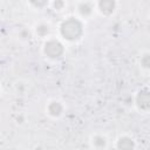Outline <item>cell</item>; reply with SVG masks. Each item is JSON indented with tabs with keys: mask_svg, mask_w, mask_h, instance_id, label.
Wrapping results in <instances>:
<instances>
[{
	"mask_svg": "<svg viewBox=\"0 0 150 150\" xmlns=\"http://www.w3.org/2000/svg\"><path fill=\"white\" fill-rule=\"evenodd\" d=\"M61 34L67 40H77L82 35V23L75 18H69L62 22Z\"/></svg>",
	"mask_w": 150,
	"mask_h": 150,
	"instance_id": "obj_1",
	"label": "cell"
},
{
	"mask_svg": "<svg viewBox=\"0 0 150 150\" xmlns=\"http://www.w3.org/2000/svg\"><path fill=\"white\" fill-rule=\"evenodd\" d=\"M45 54L50 59L60 57L63 54V46L57 40H50L45 45Z\"/></svg>",
	"mask_w": 150,
	"mask_h": 150,
	"instance_id": "obj_2",
	"label": "cell"
},
{
	"mask_svg": "<svg viewBox=\"0 0 150 150\" xmlns=\"http://www.w3.org/2000/svg\"><path fill=\"white\" fill-rule=\"evenodd\" d=\"M137 105L138 108L143 109V110H148L150 108V94L146 89H143L138 93L137 98H136Z\"/></svg>",
	"mask_w": 150,
	"mask_h": 150,
	"instance_id": "obj_3",
	"label": "cell"
},
{
	"mask_svg": "<svg viewBox=\"0 0 150 150\" xmlns=\"http://www.w3.org/2000/svg\"><path fill=\"white\" fill-rule=\"evenodd\" d=\"M117 148L118 150H134L135 144L134 141L129 137H121L117 141Z\"/></svg>",
	"mask_w": 150,
	"mask_h": 150,
	"instance_id": "obj_4",
	"label": "cell"
},
{
	"mask_svg": "<svg viewBox=\"0 0 150 150\" xmlns=\"http://www.w3.org/2000/svg\"><path fill=\"white\" fill-rule=\"evenodd\" d=\"M100 9L103 14H110L115 9V1L112 0H102L98 2Z\"/></svg>",
	"mask_w": 150,
	"mask_h": 150,
	"instance_id": "obj_5",
	"label": "cell"
},
{
	"mask_svg": "<svg viewBox=\"0 0 150 150\" xmlns=\"http://www.w3.org/2000/svg\"><path fill=\"white\" fill-rule=\"evenodd\" d=\"M48 112L52 116H59L62 112V105H61V103H59L57 101L50 102L49 105H48Z\"/></svg>",
	"mask_w": 150,
	"mask_h": 150,
	"instance_id": "obj_6",
	"label": "cell"
},
{
	"mask_svg": "<svg viewBox=\"0 0 150 150\" xmlns=\"http://www.w3.org/2000/svg\"><path fill=\"white\" fill-rule=\"evenodd\" d=\"M91 5L89 4V2H82L80 6H79V11H80V13L82 14V15H89L90 13H91Z\"/></svg>",
	"mask_w": 150,
	"mask_h": 150,
	"instance_id": "obj_7",
	"label": "cell"
},
{
	"mask_svg": "<svg viewBox=\"0 0 150 150\" xmlns=\"http://www.w3.org/2000/svg\"><path fill=\"white\" fill-rule=\"evenodd\" d=\"M93 143H94V145H95L96 148L102 149V148L105 146V138L102 137V136H95L94 139H93Z\"/></svg>",
	"mask_w": 150,
	"mask_h": 150,
	"instance_id": "obj_8",
	"label": "cell"
},
{
	"mask_svg": "<svg viewBox=\"0 0 150 150\" xmlns=\"http://www.w3.org/2000/svg\"><path fill=\"white\" fill-rule=\"evenodd\" d=\"M36 33L40 36H45V35H47L49 33V27L47 25H45V23H41V25H39L36 27Z\"/></svg>",
	"mask_w": 150,
	"mask_h": 150,
	"instance_id": "obj_9",
	"label": "cell"
},
{
	"mask_svg": "<svg viewBox=\"0 0 150 150\" xmlns=\"http://www.w3.org/2000/svg\"><path fill=\"white\" fill-rule=\"evenodd\" d=\"M141 64L144 68H149L150 67V55L149 54H144L141 59Z\"/></svg>",
	"mask_w": 150,
	"mask_h": 150,
	"instance_id": "obj_10",
	"label": "cell"
},
{
	"mask_svg": "<svg viewBox=\"0 0 150 150\" xmlns=\"http://www.w3.org/2000/svg\"><path fill=\"white\" fill-rule=\"evenodd\" d=\"M63 5H64L63 1H55V2H54V7H55L56 9H61V8L63 7Z\"/></svg>",
	"mask_w": 150,
	"mask_h": 150,
	"instance_id": "obj_11",
	"label": "cell"
},
{
	"mask_svg": "<svg viewBox=\"0 0 150 150\" xmlns=\"http://www.w3.org/2000/svg\"><path fill=\"white\" fill-rule=\"evenodd\" d=\"M34 6H38V7H41V6H45L47 2L46 1H42V2H32Z\"/></svg>",
	"mask_w": 150,
	"mask_h": 150,
	"instance_id": "obj_12",
	"label": "cell"
}]
</instances>
